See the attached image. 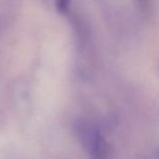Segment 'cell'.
<instances>
[{
  "label": "cell",
  "instance_id": "1",
  "mask_svg": "<svg viewBox=\"0 0 159 159\" xmlns=\"http://www.w3.org/2000/svg\"><path fill=\"white\" fill-rule=\"evenodd\" d=\"M81 134L84 144L89 149L93 159H107L109 155V147L97 131L84 127Z\"/></svg>",
  "mask_w": 159,
  "mask_h": 159
},
{
  "label": "cell",
  "instance_id": "2",
  "mask_svg": "<svg viewBox=\"0 0 159 159\" xmlns=\"http://www.w3.org/2000/svg\"><path fill=\"white\" fill-rule=\"evenodd\" d=\"M68 0H58V9L60 11H65L66 9Z\"/></svg>",
  "mask_w": 159,
  "mask_h": 159
}]
</instances>
